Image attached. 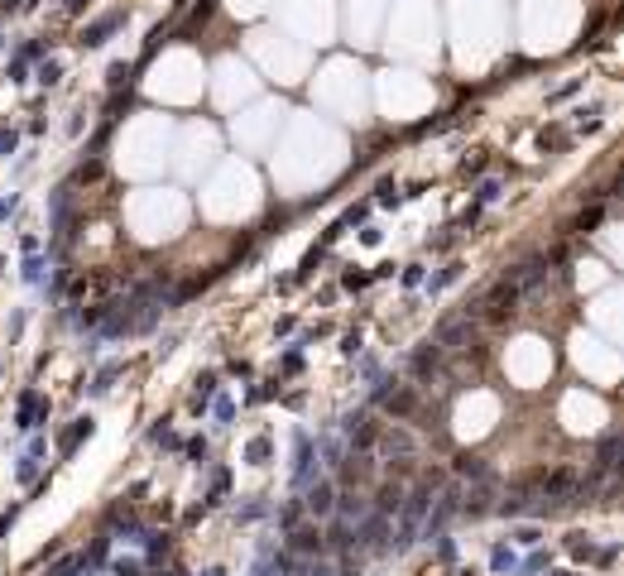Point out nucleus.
<instances>
[{"instance_id": "1", "label": "nucleus", "mask_w": 624, "mask_h": 576, "mask_svg": "<svg viewBox=\"0 0 624 576\" xmlns=\"http://www.w3.org/2000/svg\"><path fill=\"white\" fill-rule=\"evenodd\" d=\"M317 476H327V471H322V461H317V442L298 428V432H293V490L312 485Z\"/></svg>"}, {"instance_id": "2", "label": "nucleus", "mask_w": 624, "mask_h": 576, "mask_svg": "<svg viewBox=\"0 0 624 576\" xmlns=\"http://www.w3.org/2000/svg\"><path fill=\"white\" fill-rule=\"evenodd\" d=\"M298 495H303V514H312V519H332V509H336V480L332 476H317L312 485H303Z\"/></svg>"}, {"instance_id": "3", "label": "nucleus", "mask_w": 624, "mask_h": 576, "mask_svg": "<svg viewBox=\"0 0 624 576\" xmlns=\"http://www.w3.org/2000/svg\"><path fill=\"white\" fill-rule=\"evenodd\" d=\"M284 552H293V557L308 562V557H322V552H327V538H322V528L317 524H293L288 528V548Z\"/></svg>"}, {"instance_id": "4", "label": "nucleus", "mask_w": 624, "mask_h": 576, "mask_svg": "<svg viewBox=\"0 0 624 576\" xmlns=\"http://www.w3.org/2000/svg\"><path fill=\"white\" fill-rule=\"evenodd\" d=\"M567 552H572L576 562H596V567H610V562H615V543L600 548V543H591L586 533H567Z\"/></svg>"}, {"instance_id": "5", "label": "nucleus", "mask_w": 624, "mask_h": 576, "mask_svg": "<svg viewBox=\"0 0 624 576\" xmlns=\"http://www.w3.org/2000/svg\"><path fill=\"white\" fill-rule=\"evenodd\" d=\"M442 351H461L466 341H471V317H447L442 327H437V336H432Z\"/></svg>"}, {"instance_id": "6", "label": "nucleus", "mask_w": 624, "mask_h": 576, "mask_svg": "<svg viewBox=\"0 0 624 576\" xmlns=\"http://www.w3.org/2000/svg\"><path fill=\"white\" fill-rule=\"evenodd\" d=\"M408 370H413V380H432V375L442 370V346H437V341H423V346L413 351V360H408Z\"/></svg>"}, {"instance_id": "7", "label": "nucleus", "mask_w": 624, "mask_h": 576, "mask_svg": "<svg viewBox=\"0 0 624 576\" xmlns=\"http://www.w3.org/2000/svg\"><path fill=\"white\" fill-rule=\"evenodd\" d=\"M48 413V404H44V394L39 389H24L20 394V408H15V423H20L24 432H34L39 428V418Z\"/></svg>"}, {"instance_id": "8", "label": "nucleus", "mask_w": 624, "mask_h": 576, "mask_svg": "<svg viewBox=\"0 0 624 576\" xmlns=\"http://www.w3.org/2000/svg\"><path fill=\"white\" fill-rule=\"evenodd\" d=\"M380 404L394 423H404V418H413V408H418V389H389Z\"/></svg>"}, {"instance_id": "9", "label": "nucleus", "mask_w": 624, "mask_h": 576, "mask_svg": "<svg viewBox=\"0 0 624 576\" xmlns=\"http://www.w3.org/2000/svg\"><path fill=\"white\" fill-rule=\"evenodd\" d=\"M120 20H125L120 10H111V15H101V20H92L87 29H82V44H87V48H101V44H106V39H111V34L120 29Z\"/></svg>"}, {"instance_id": "10", "label": "nucleus", "mask_w": 624, "mask_h": 576, "mask_svg": "<svg viewBox=\"0 0 624 576\" xmlns=\"http://www.w3.org/2000/svg\"><path fill=\"white\" fill-rule=\"evenodd\" d=\"M44 452H48L44 432H29V442H24V456H20V480H34V476H39V461H44Z\"/></svg>"}, {"instance_id": "11", "label": "nucleus", "mask_w": 624, "mask_h": 576, "mask_svg": "<svg viewBox=\"0 0 624 576\" xmlns=\"http://www.w3.org/2000/svg\"><path fill=\"white\" fill-rule=\"evenodd\" d=\"M615 456H620V432H605V442H600V452H596V476H610L620 466Z\"/></svg>"}, {"instance_id": "12", "label": "nucleus", "mask_w": 624, "mask_h": 576, "mask_svg": "<svg viewBox=\"0 0 624 576\" xmlns=\"http://www.w3.org/2000/svg\"><path fill=\"white\" fill-rule=\"evenodd\" d=\"M456 476H466V480H495V471H490V461L485 456H456Z\"/></svg>"}, {"instance_id": "13", "label": "nucleus", "mask_w": 624, "mask_h": 576, "mask_svg": "<svg viewBox=\"0 0 624 576\" xmlns=\"http://www.w3.org/2000/svg\"><path fill=\"white\" fill-rule=\"evenodd\" d=\"M216 399V375L207 370V375H197V389H192V413H207V404Z\"/></svg>"}, {"instance_id": "14", "label": "nucleus", "mask_w": 624, "mask_h": 576, "mask_svg": "<svg viewBox=\"0 0 624 576\" xmlns=\"http://www.w3.org/2000/svg\"><path fill=\"white\" fill-rule=\"evenodd\" d=\"M456 279H461V264H447V269H437V274H432V279H423V288H428V298H437V293H442V288H452Z\"/></svg>"}, {"instance_id": "15", "label": "nucleus", "mask_w": 624, "mask_h": 576, "mask_svg": "<svg viewBox=\"0 0 624 576\" xmlns=\"http://www.w3.org/2000/svg\"><path fill=\"white\" fill-rule=\"evenodd\" d=\"M399 504H404V485H399V480H389V485H380V500H375V509L394 519V509H399Z\"/></svg>"}, {"instance_id": "16", "label": "nucleus", "mask_w": 624, "mask_h": 576, "mask_svg": "<svg viewBox=\"0 0 624 576\" xmlns=\"http://www.w3.org/2000/svg\"><path fill=\"white\" fill-rule=\"evenodd\" d=\"M82 437H92V418H77V423H72V428L63 432V437H58V452L68 456L72 447H77V442H82Z\"/></svg>"}, {"instance_id": "17", "label": "nucleus", "mask_w": 624, "mask_h": 576, "mask_svg": "<svg viewBox=\"0 0 624 576\" xmlns=\"http://www.w3.org/2000/svg\"><path fill=\"white\" fill-rule=\"evenodd\" d=\"M269 452H274L269 432H260V437H250V442H245V461H250V466H264V461H269Z\"/></svg>"}, {"instance_id": "18", "label": "nucleus", "mask_w": 624, "mask_h": 576, "mask_svg": "<svg viewBox=\"0 0 624 576\" xmlns=\"http://www.w3.org/2000/svg\"><path fill=\"white\" fill-rule=\"evenodd\" d=\"M500 197H504V183H500V178H480V183H476V207H495Z\"/></svg>"}, {"instance_id": "19", "label": "nucleus", "mask_w": 624, "mask_h": 576, "mask_svg": "<svg viewBox=\"0 0 624 576\" xmlns=\"http://www.w3.org/2000/svg\"><path fill=\"white\" fill-rule=\"evenodd\" d=\"M514 567H519V557H514V548H509V543H500V548L490 552V572H495V576H509Z\"/></svg>"}, {"instance_id": "20", "label": "nucleus", "mask_w": 624, "mask_h": 576, "mask_svg": "<svg viewBox=\"0 0 624 576\" xmlns=\"http://www.w3.org/2000/svg\"><path fill=\"white\" fill-rule=\"evenodd\" d=\"M509 543H514V548H538V543H543V528H538V524L509 528Z\"/></svg>"}, {"instance_id": "21", "label": "nucleus", "mask_w": 624, "mask_h": 576, "mask_svg": "<svg viewBox=\"0 0 624 576\" xmlns=\"http://www.w3.org/2000/svg\"><path fill=\"white\" fill-rule=\"evenodd\" d=\"M212 418H216V428H231V418H236V404H231V399H226V394H216L212 404Z\"/></svg>"}, {"instance_id": "22", "label": "nucleus", "mask_w": 624, "mask_h": 576, "mask_svg": "<svg viewBox=\"0 0 624 576\" xmlns=\"http://www.w3.org/2000/svg\"><path fill=\"white\" fill-rule=\"evenodd\" d=\"M44 255H39V245H29V260H24V279H29V284H44Z\"/></svg>"}, {"instance_id": "23", "label": "nucleus", "mask_w": 624, "mask_h": 576, "mask_svg": "<svg viewBox=\"0 0 624 576\" xmlns=\"http://www.w3.org/2000/svg\"><path fill=\"white\" fill-rule=\"evenodd\" d=\"M293 524H303V500H288L284 509H279V528H284V533H288V528H293Z\"/></svg>"}, {"instance_id": "24", "label": "nucleus", "mask_w": 624, "mask_h": 576, "mask_svg": "<svg viewBox=\"0 0 624 576\" xmlns=\"http://www.w3.org/2000/svg\"><path fill=\"white\" fill-rule=\"evenodd\" d=\"M375 202H380V207H399V202H404V192H399L394 183H389V178H384L380 188H375Z\"/></svg>"}, {"instance_id": "25", "label": "nucleus", "mask_w": 624, "mask_h": 576, "mask_svg": "<svg viewBox=\"0 0 624 576\" xmlns=\"http://www.w3.org/2000/svg\"><path fill=\"white\" fill-rule=\"evenodd\" d=\"M58 77H63V63H58V58L39 63V82H44V87H58Z\"/></svg>"}, {"instance_id": "26", "label": "nucleus", "mask_w": 624, "mask_h": 576, "mask_svg": "<svg viewBox=\"0 0 624 576\" xmlns=\"http://www.w3.org/2000/svg\"><path fill=\"white\" fill-rule=\"evenodd\" d=\"M149 442L154 447H178V432L168 428V423H159V428H149Z\"/></svg>"}, {"instance_id": "27", "label": "nucleus", "mask_w": 624, "mask_h": 576, "mask_svg": "<svg viewBox=\"0 0 624 576\" xmlns=\"http://www.w3.org/2000/svg\"><path fill=\"white\" fill-rule=\"evenodd\" d=\"M423 279H428V274H423V264H404V274H399V284H404V288H423Z\"/></svg>"}, {"instance_id": "28", "label": "nucleus", "mask_w": 624, "mask_h": 576, "mask_svg": "<svg viewBox=\"0 0 624 576\" xmlns=\"http://www.w3.org/2000/svg\"><path fill=\"white\" fill-rule=\"evenodd\" d=\"M116 375H120V365H106V370L96 375V380H92V394H96V399H101V394L111 389V380H116Z\"/></svg>"}, {"instance_id": "29", "label": "nucleus", "mask_w": 624, "mask_h": 576, "mask_svg": "<svg viewBox=\"0 0 624 576\" xmlns=\"http://www.w3.org/2000/svg\"><path fill=\"white\" fill-rule=\"evenodd\" d=\"M538 144H543V149H562V144H567V130H562V125H552V130L538 135Z\"/></svg>"}, {"instance_id": "30", "label": "nucleus", "mask_w": 624, "mask_h": 576, "mask_svg": "<svg viewBox=\"0 0 624 576\" xmlns=\"http://www.w3.org/2000/svg\"><path fill=\"white\" fill-rule=\"evenodd\" d=\"M341 356H351V360L360 356V332H346V336H341Z\"/></svg>"}, {"instance_id": "31", "label": "nucleus", "mask_w": 624, "mask_h": 576, "mask_svg": "<svg viewBox=\"0 0 624 576\" xmlns=\"http://www.w3.org/2000/svg\"><path fill=\"white\" fill-rule=\"evenodd\" d=\"M543 567H548V557H543V552H533V557H528V562H519L514 572H543Z\"/></svg>"}, {"instance_id": "32", "label": "nucleus", "mask_w": 624, "mask_h": 576, "mask_svg": "<svg viewBox=\"0 0 624 576\" xmlns=\"http://www.w3.org/2000/svg\"><path fill=\"white\" fill-rule=\"evenodd\" d=\"M260 514H264V504H260V500L240 504V519H245V524H250V519H260Z\"/></svg>"}, {"instance_id": "33", "label": "nucleus", "mask_w": 624, "mask_h": 576, "mask_svg": "<svg viewBox=\"0 0 624 576\" xmlns=\"http://www.w3.org/2000/svg\"><path fill=\"white\" fill-rule=\"evenodd\" d=\"M600 216H605V212H600V207H596V212H586V216H581V221H576V231H591V226H600Z\"/></svg>"}, {"instance_id": "34", "label": "nucleus", "mask_w": 624, "mask_h": 576, "mask_svg": "<svg viewBox=\"0 0 624 576\" xmlns=\"http://www.w3.org/2000/svg\"><path fill=\"white\" fill-rule=\"evenodd\" d=\"M0 154H15V130H0Z\"/></svg>"}, {"instance_id": "35", "label": "nucleus", "mask_w": 624, "mask_h": 576, "mask_svg": "<svg viewBox=\"0 0 624 576\" xmlns=\"http://www.w3.org/2000/svg\"><path fill=\"white\" fill-rule=\"evenodd\" d=\"M188 456H197V466H202V461H207V442L197 437V442H192V447H188Z\"/></svg>"}, {"instance_id": "36", "label": "nucleus", "mask_w": 624, "mask_h": 576, "mask_svg": "<svg viewBox=\"0 0 624 576\" xmlns=\"http://www.w3.org/2000/svg\"><path fill=\"white\" fill-rule=\"evenodd\" d=\"M341 284H346V288H365V284H370V274H346Z\"/></svg>"}, {"instance_id": "37", "label": "nucleus", "mask_w": 624, "mask_h": 576, "mask_svg": "<svg viewBox=\"0 0 624 576\" xmlns=\"http://www.w3.org/2000/svg\"><path fill=\"white\" fill-rule=\"evenodd\" d=\"M10 207H15V197H0V216L10 212Z\"/></svg>"}, {"instance_id": "38", "label": "nucleus", "mask_w": 624, "mask_h": 576, "mask_svg": "<svg viewBox=\"0 0 624 576\" xmlns=\"http://www.w3.org/2000/svg\"><path fill=\"white\" fill-rule=\"evenodd\" d=\"M63 5H68L72 15H77V10H82V5H87V0H63Z\"/></svg>"}, {"instance_id": "39", "label": "nucleus", "mask_w": 624, "mask_h": 576, "mask_svg": "<svg viewBox=\"0 0 624 576\" xmlns=\"http://www.w3.org/2000/svg\"><path fill=\"white\" fill-rule=\"evenodd\" d=\"M197 576H226V572H221V567H207V572H197Z\"/></svg>"}, {"instance_id": "40", "label": "nucleus", "mask_w": 624, "mask_h": 576, "mask_svg": "<svg viewBox=\"0 0 624 576\" xmlns=\"http://www.w3.org/2000/svg\"><path fill=\"white\" fill-rule=\"evenodd\" d=\"M154 576H178V572H154Z\"/></svg>"}, {"instance_id": "41", "label": "nucleus", "mask_w": 624, "mask_h": 576, "mask_svg": "<svg viewBox=\"0 0 624 576\" xmlns=\"http://www.w3.org/2000/svg\"><path fill=\"white\" fill-rule=\"evenodd\" d=\"M548 576H572V572H548Z\"/></svg>"}]
</instances>
